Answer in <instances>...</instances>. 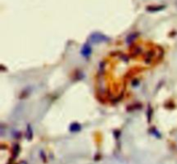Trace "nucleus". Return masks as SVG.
Returning a JSON list of instances; mask_svg holds the SVG:
<instances>
[{"mask_svg": "<svg viewBox=\"0 0 177 164\" xmlns=\"http://www.w3.org/2000/svg\"><path fill=\"white\" fill-rule=\"evenodd\" d=\"M90 39L93 42H101V41H104L105 40H107L105 35H103L101 34H93L91 35Z\"/></svg>", "mask_w": 177, "mask_h": 164, "instance_id": "obj_1", "label": "nucleus"}, {"mask_svg": "<svg viewBox=\"0 0 177 164\" xmlns=\"http://www.w3.org/2000/svg\"><path fill=\"white\" fill-rule=\"evenodd\" d=\"M162 9H164V6H149L147 8V10L149 11H151V12H154V11H158V10H161Z\"/></svg>", "mask_w": 177, "mask_h": 164, "instance_id": "obj_3", "label": "nucleus"}, {"mask_svg": "<svg viewBox=\"0 0 177 164\" xmlns=\"http://www.w3.org/2000/svg\"><path fill=\"white\" fill-rule=\"evenodd\" d=\"M81 130V125L79 123H73L72 125L70 126V131L72 132H76Z\"/></svg>", "mask_w": 177, "mask_h": 164, "instance_id": "obj_4", "label": "nucleus"}, {"mask_svg": "<svg viewBox=\"0 0 177 164\" xmlns=\"http://www.w3.org/2000/svg\"><path fill=\"white\" fill-rule=\"evenodd\" d=\"M81 54L85 57H88L89 55H91V47L89 46L88 44L84 45V47L82 48V50H81Z\"/></svg>", "mask_w": 177, "mask_h": 164, "instance_id": "obj_2", "label": "nucleus"}, {"mask_svg": "<svg viewBox=\"0 0 177 164\" xmlns=\"http://www.w3.org/2000/svg\"><path fill=\"white\" fill-rule=\"evenodd\" d=\"M19 151H20V148L18 144H15L14 148H13V155H14V158H16L17 155L19 154Z\"/></svg>", "mask_w": 177, "mask_h": 164, "instance_id": "obj_5", "label": "nucleus"}, {"mask_svg": "<svg viewBox=\"0 0 177 164\" xmlns=\"http://www.w3.org/2000/svg\"><path fill=\"white\" fill-rule=\"evenodd\" d=\"M154 55H155V53H154L153 51H150V52H148V53H147L146 59H147L148 61H150V60H152V58L154 57Z\"/></svg>", "mask_w": 177, "mask_h": 164, "instance_id": "obj_6", "label": "nucleus"}]
</instances>
